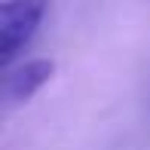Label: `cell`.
Returning <instances> with one entry per match:
<instances>
[{
    "label": "cell",
    "instance_id": "obj_1",
    "mask_svg": "<svg viewBox=\"0 0 150 150\" xmlns=\"http://www.w3.org/2000/svg\"><path fill=\"white\" fill-rule=\"evenodd\" d=\"M49 0H3L0 3V67H9L12 58L34 40L46 16Z\"/></svg>",
    "mask_w": 150,
    "mask_h": 150
},
{
    "label": "cell",
    "instance_id": "obj_2",
    "mask_svg": "<svg viewBox=\"0 0 150 150\" xmlns=\"http://www.w3.org/2000/svg\"><path fill=\"white\" fill-rule=\"evenodd\" d=\"M52 77H55V61L52 58H31L25 64L6 71V77H3V107L12 110V107L31 101Z\"/></svg>",
    "mask_w": 150,
    "mask_h": 150
}]
</instances>
